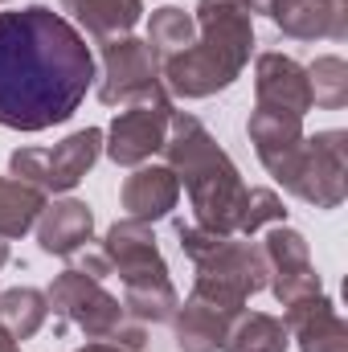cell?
Segmentation results:
<instances>
[{
	"instance_id": "cb8c5ba5",
	"label": "cell",
	"mask_w": 348,
	"mask_h": 352,
	"mask_svg": "<svg viewBox=\"0 0 348 352\" xmlns=\"http://www.w3.org/2000/svg\"><path fill=\"white\" fill-rule=\"evenodd\" d=\"M176 307H180V299H176L173 278L123 287V311H127L135 324H164V320H173Z\"/></svg>"
},
{
	"instance_id": "ba28073f",
	"label": "cell",
	"mask_w": 348,
	"mask_h": 352,
	"mask_svg": "<svg viewBox=\"0 0 348 352\" xmlns=\"http://www.w3.org/2000/svg\"><path fill=\"white\" fill-rule=\"evenodd\" d=\"M168 119H173V94L160 87L156 94L140 98V102H127L115 123L107 127V144L102 152L119 164V168H140L148 164L160 148H164V135H168Z\"/></svg>"
},
{
	"instance_id": "4fadbf2b",
	"label": "cell",
	"mask_w": 348,
	"mask_h": 352,
	"mask_svg": "<svg viewBox=\"0 0 348 352\" xmlns=\"http://www.w3.org/2000/svg\"><path fill=\"white\" fill-rule=\"evenodd\" d=\"M254 98L266 111H287V115H307L312 111V87H307V70L287 58L266 50L254 62Z\"/></svg>"
},
{
	"instance_id": "83f0119b",
	"label": "cell",
	"mask_w": 348,
	"mask_h": 352,
	"mask_svg": "<svg viewBox=\"0 0 348 352\" xmlns=\"http://www.w3.org/2000/svg\"><path fill=\"white\" fill-rule=\"evenodd\" d=\"M70 266L74 270H83V274H90V278H111V263H107V254L102 250H90V246H83L78 254H70Z\"/></svg>"
},
{
	"instance_id": "7a4b0ae2",
	"label": "cell",
	"mask_w": 348,
	"mask_h": 352,
	"mask_svg": "<svg viewBox=\"0 0 348 352\" xmlns=\"http://www.w3.org/2000/svg\"><path fill=\"white\" fill-rule=\"evenodd\" d=\"M197 41L160 66V82L180 98H209L234 87L254 50V12L246 0H197Z\"/></svg>"
},
{
	"instance_id": "f546056e",
	"label": "cell",
	"mask_w": 348,
	"mask_h": 352,
	"mask_svg": "<svg viewBox=\"0 0 348 352\" xmlns=\"http://www.w3.org/2000/svg\"><path fill=\"white\" fill-rule=\"evenodd\" d=\"M0 352H21V340H12L4 328H0Z\"/></svg>"
},
{
	"instance_id": "f1b7e54d",
	"label": "cell",
	"mask_w": 348,
	"mask_h": 352,
	"mask_svg": "<svg viewBox=\"0 0 348 352\" xmlns=\"http://www.w3.org/2000/svg\"><path fill=\"white\" fill-rule=\"evenodd\" d=\"M78 352H127V349H119V344H111V340H90V344H83Z\"/></svg>"
},
{
	"instance_id": "4316f807",
	"label": "cell",
	"mask_w": 348,
	"mask_h": 352,
	"mask_svg": "<svg viewBox=\"0 0 348 352\" xmlns=\"http://www.w3.org/2000/svg\"><path fill=\"white\" fill-rule=\"evenodd\" d=\"M176 242H180V250L193 258V266H197L201 258H209V254L226 242V234H213V230H205V226H197V221H176Z\"/></svg>"
},
{
	"instance_id": "3957f363",
	"label": "cell",
	"mask_w": 348,
	"mask_h": 352,
	"mask_svg": "<svg viewBox=\"0 0 348 352\" xmlns=\"http://www.w3.org/2000/svg\"><path fill=\"white\" fill-rule=\"evenodd\" d=\"M164 164L176 173V180L188 188L193 221L234 238L238 234V213L246 201V180L234 168V160L221 152V144L209 135V127L197 115L173 111L168 135H164Z\"/></svg>"
},
{
	"instance_id": "52a82bcc",
	"label": "cell",
	"mask_w": 348,
	"mask_h": 352,
	"mask_svg": "<svg viewBox=\"0 0 348 352\" xmlns=\"http://www.w3.org/2000/svg\"><path fill=\"white\" fill-rule=\"evenodd\" d=\"M45 299H50V311L62 316L66 324L83 328L87 340H115V332L127 324L123 303L98 278H90L83 270H74V266L54 278V287L45 291Z\"/></svg>"
},
{
	"instance_id": "44dd1931",
	"label": "cell",
	"mask_w": 348,
	"mask_h": 352,
	"mask_svg": "<svg viewBox=\"0 0 348 352\" xmlns=\"http://www.w3.org/2000/svg\"><path fill=\"white\" fill-rule=\"evenodd\" d=\"M50 320V299L37 287H8L0 291V328L12 340H33Z\"/></svg>"
},
{
	"instance_id": "e0dca14e",
	"label": "cell",
	"mask_w": 348,
	"mask_h": 352,
	"mask_svg": "<svg viewBox=\"0 0 348 352\" xmlns=\"http://www.w3.org/2000/svg\"><path fill=\"white\" fill-rule=\"evenodd\" d=\"M246 131H250V144H254V152H259L262 168L270 176H279V168H283V164L299 152V144H303V119H299V115H287V111L254 107Z\"/></svg>"
},
{
	"instance_id": "8992f818",
	"label": "cell",
	"mask_w": 348,
	"mask_h": 352,
	"mask_svg": "<svg viewBox=\"0 0 348 352\" xmlns=\"http://www.w3.org/2000/svg\"><path fill=\"white\" fill-rule=\"evenodd\" d=\"M266 283H270V270H266V258H262L259 246L226 238L209 258L197 263L193 295H201V299H209L226 311H242L246 299L259 295Z\"/></svg>"
},
{
	"instance_id": "d4e9b609",
	"label": "cell",
	"mask_w": 348,
	"mask_h": 352,
	"mask_svg": "<svg viewBox=\"0 0 348 352\" xmlns=\"http://www.w3.org/2000/svg\"><path fill=\"white\" fill-rule=\"evenodd\" d=\"M307 87H312V107L340 111L348 102V62L336 54H324L307 66Z\"/></svg>"
},
{
	"instance_id": "484cf974",
	"label": "cell",
	"mask_w": 348,
	"mask_h": 352,
	"mask_svg": "<svg viewBox=\"0 0 348 352\" xmlns=\"http://www.w3.org/2000/svg\"><path fill=\"white\" fill-rule=\"evenodd\" d=\"M283 217H287V209H283L274 188H246V201H242V213H238V234L250 238L262 226H283Z\"/></svg>"
},
{
	"instance_id": "4dcf8cb0",
	"label": "cell",
	"mask_w": 348,
	"mask_h": 352,
	"mask_svg": "<svg viewBox=\"0 0 348 352\" xmlns=\"http://www.w3.org/2000/svg\"><path fill=\"white\" fill-rule=\"evenodd\" d=\"M250 4V12H266V0H246Z\"/></svg>"
},
{
	"instance_id": "d6a6232c",
	"label": "cell",
	"mask_w": 348,
	"mask_h": 352,
	"mask_svg": "<svg viewBox=\"0 0 348 352\" xmlns=\"http://www.w3.org/2000/svg\"><path fill=\"white\" fill-rule=\"evenodd\" d=\"M0 4H4V0H0Z\"/></svg>"
},
{
	"instance_id": "603a6c76",
	"label": "cell",
	"mask_w": 348,
	"mask_h": 352,
	"mask_svg": "<svg viewBox=\"0 0 348 352\" xmlns=\"http://www.w3.org/2000/svg\"><path fill=\"white\" fill-rule=\"evenodd\" d=\"M193 41H197V21H193V12H184V8H176V4H164V8L152 12V21H148V45H152V54L160 58V66H164L168 58H176V54H184Z\"/></svg>"
},
{
	"instance_id": "8fae6325",
	"label": "cell",
	"mask_w": 348,
	"mask_h": 352,
	"mask_svg": "<svg viewBox=\"0 0 348 352\" xmlns=\"http://www.w3.org/2000/svg\"><path fill=\"white\" fill-rule=\"evenodd\" d=\"M111 263V274L123 278V287H135V283H156V278H168V263L164 254L156 250V238H152V226L144 221H115L107 234H102V246H98Z\"/></svg>"
},
{
	"instance_id": "1f68e13d",
	"label": "cell",
	"mask_w": 348,
	"mask_h": 352,
	"mask_svg": "<svg viewBox=\"0 0 348 352\" xmlns=\"http://www.w3.org/2000/svg\"><path fill=\"white\" fill-rule=\"evenodd\" d=\"M8 263V242H4V238H0V266Z\"/></svg>"
},
{
	"instance_id": "9a60e30c",
	"label": "cell",
	"mask_w": 348,
	"mask_h": 352,
	"mask_svg": "<svg viewBox=\"0 0 348 352\" xmlns=\"http://www.w3.org/2000/svg\"><path fill=\"white\" fill-rule=\"evenodd\" d=\"M176 201H180V180L168 164H140L119 188V205L127 209V217L144 226L168 217Z\"/></svg>"
},
{
	"instance_id": "6da1fadb",
	"label": "cell",
	"mask_w": 348,
	"mask_h": 352,
	"mask_svg": "<svg viewBox=\"0 0 348 352\" xmlns=\"http://www.w3.org/2000/svg\"><path fill=\"white\" fill-rule=\"evenodd\" d=\"M94 87L87 37L50 4L0 12V127L45 131L66 123Z\"/></svg>"
},
{
	"instance_id": "ac0fdd59",
	"label": "cell",
	"mask_w": 348,
	"mask_h": 352,
	"mask_svg": "<svg viewBox=\"0 0 348 352\" xmlns=\"http://www.w3.org/2000/svg\"><path fill=\"white\" fill-rule=\"evenodd\" d=\"M238 311H226L201 295H188L184 307L173 311V332H176V349L180 352H217L226 344L230 320Z\"/></svg>"
},
{
	"instance_id": "5b68a950",
	"label": "cell",
	"mask_w": 348,
	"mask_h": 352,
	"mask_svg": "<svg viewBox=\"0 0 348 352\" xmlns=\"http://www.w3.org/2000/svg\"><path fill=\"white\" fill-rule=\"evenodd\" d=\"M98 156H102V131L83 127L54 148H17L8 156V173L50 197V192H70L94 168Z\"/></svg>"
},
{
	"instance_id": "7c38bea8",
	"label": "cell",
	"mask_w": 348,
	"mask_h": 352,
	"mask_svg": "<svg viewBox=\"0 0 348 352\" xmlns=\"http://www.w3.org/2000/svg\"><path fill=\"white\" fill-rule=\"evenodd\" d=\"M266 16L295 41H345L348 0H266Z\"/></svg>"
},
{
	"instance_id": "2e32d148",
	"label": "cell",
	"mask_w": 348,
	"mask_h": 352,
	"mask_svg": "<svg viewBox=\"0 0 348 352\" xmlns=\"http://www.w3.org/2000/svg\"><path fill=\"white\" fill-rule=\"evenodd\" d=\"M90 238H94V213H90L87 201H78V197L45 205L41 217H37V246L45 254L70 258L83 246H90Z\"/></svg>"
},
{
	"instance_id": "30bf717a",
	"label": "cell",
	"mask_w": 348,
	"mask_h": 352,
	"mask_svg": "<svg viewBox=\"0 0 348 352\" xmlns=\"http://www.w3.org/2000/svg\"><path fill=\"white\" fill-rule=\"evenodd\" d=\"M262 258H266V270H270V291L274 299L287 307L295 299H307V295H320L324 283L312 266V250H307V238L291 226H270L266 238H262Z\"/></svg>"
},
{
	"instance_id": "277c9868",
	"label": "cell",
	"mask_w": 348,
	"mask_h": 352,
	"mask_svg": "<svg viewBox=\"0 0 348 352\" xmlns=\"http://www.w3.org/2000/svg\"><path fill=\"white\" fill-rule=\"evenodd\" d=\"M274 180L316 209H336L348 197V135L340 127L303 135L299 152L279 168Z\"/></svg>"
},
{
	"instance_id": "5bb4252c",
	"label": "cell",
	"mask_w": 348,
	"mask_h": 352,
	"mask_svg": "<svg viewBox=\"0 0 348 352\" xmlns=\"http://www.w3.org/2000/svg\"><path fill=\"white\" fill-rule=\"evenodd\" d=\"M283 324L299 340V352H348V324L324 291L287 303Z\"/></svg>"
},
{
	"instance_id": "d6986e66",
	"label": "cell",
	"mask_w": 348,
	"mask_h": 352,
	"mask_svg": "<svg viewBox=\"0 0 348 352\" xmlns=\"http://www.w3.org/2000/svg\"><path fill=\"white\" fill-rule=\"evenodd\" d=\"M58 4H62V12H70L66 21L78 33H90L94 41L123 37L144 16V0H58Z\"/></svg>"
},
{
	"instance_id": "ffe728a7",
	"label": "cell",
	"mask_w": 348,
	"mask_h": 352,
	"mask_svg": "<svg viewBox=\"0 0 348 352\" xmlns=\"http://www.w3.org/2000/svg\"><path fill=\"white\" fill-rule=\"evenodd\" d=\"M291 344V332L279 316H266V311H238L230 320V332H226V344L221 352H287Z\"/></svg>"
},
{
	"instance_id": "9c48e42d",
	"label": "cell",
	"mask_w": 348,
	"mask_h": 352,
	"mask_svg": "<svg viewBox=\"0 0 348 352\" xmlns=\"http://www.w3.org/2000/svg\"><path fill=\"white\" fill-rule=\"evenodd\" d=\"M102 45V78H98V98L107 107H127V102H140L148 94L164 87L160 82V58L152 54L148 41L123 33V37H111V41H98Z\"/></svg>"
},
{
	"instance_id": "7402d4cb",
	"label": "cell",
	"mask_w": 348,
	"mask_h": 352,
	"mask_svg": "<svg viewBox=\"0 0 348 352\" xmlns=\"http://www.w3.org/2000/svg\"><path fill=\"white\" fill-rule=\"evenodd\" d=\"M45 209V192L17 180V176H0V238H21L37 226Z\"/></svg>"
}]
</instances>
